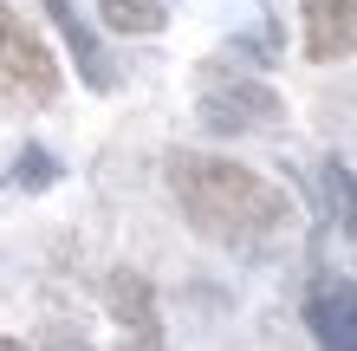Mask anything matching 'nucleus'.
<instances>
[{
    "instance_id": "4",
    "label": "nucleus",
    "mask_w": 357,
    "mask_h": 351,
    "mask_svg": "<svg viewBox=\"0 0 357 351\" xmlns=\"http://www.w3.org/2000/svg\"><path fill=\"white\" fill-rule=\"evenodd\" d=\"M202 124L215 137H241V130H260V124H280V98L266 85H227V91H208L202 98Z\"/></svg>"
},
{
    "instance_id": "7",
    "label": "nucleus",
    "mask_w": 357,
    "mask_h": 351,
    "mask_svg": "<svg viewBox=\"0 0 357 351\" xmlns=\"http://www.w3.org/2000/svg\"><path fill=\"white\" fill-rule=\"evenodd\" d=\"M104 306H111V319L123 325V338L162 332V325H156V293H150V280L130 274V267H117V274L104 280Z\"/></svg>"
},
{
    "instance_id": "10",
    "label": "nucleus",
    "mask_w": 357,
    "mask_h": 351,
    "mask_svg": "<svg viewBox=\"0 0 357 351\" xmlns=\"http://www.w3.org/2000/svg\"><path fill=\"white\" fill-rule=\"evenodd\" d=\"M331 195H338V215H344V228H351V241H357V182L331 163Z\"/></svg>"
},
{
    "instance_id": "9",
    "label": "nucleus",
    "mask_w": 357,
    "mask_h": 351,
    "mask_svg": "<svg viewBox=\"0 0 357 351\" xmlns=\"http://www.w3.org/2000/svg\"><path fill=\"white\" fill-rule=\"evenodd\" d=\"M13 182H20V189H52V182H59V163L39 150V143H26V156L13 163Z\"/></svg>"
},
{
    "instance_id": "6",
    "label": "nucleus",
    "mask_w": 357,
    "mask_h": 351,
    "mask_svg": "<svg viewBox=\"0 0 357 351\" xmlns=\"http://www.w3.org/2000/svg\"><path fill=\"white\" fill-rule=\"evenodd\" d=\"M39 7L52 13L59 39L72 46V59H78V78H85L91 91H111V85H117V66H111V52L98 46V33L85 27V20H78V7H72V0H39Z\"/></svg>"
},
{
    "instance_id": "8",
    "label": "nucleus",
    "mask_w": 357,
    "mask_h": 351,
    "mask_svg": "<svg viewBox=\"0 0 357 351\" xmlns=\"http://www.w3.org/2000/svg\"><path fill=\"white\" fill-rule=\"evenodd\" d=\"M111 33H162V7L156 0H98Z\"/></svg>"
},
{
    "instance_id": "2",
    "label": "nucleus",
    "mask_w": 357,
    "mask_h": 351,
    "mask_svg": "<svg viewBox=\"0 0 357 351\" xmlns=\"http://www.w3.org/2000/svg\"><path fill=\"white\" fill-rule=\"evenodd\" d=\"M59 98V59L39 46V33L13 7H0V105L7 111H39Z\"/></svg>"
},
{
    "instance_id": "11",
    "label": "nucleus",
    "mask_w": 357,
    "mask_h": 351,
    "mask_svg": "<svg viewBox=\"0 0 357 351\" xmlns=\"http://www.w3.org/2000/svg\"><path fill=\"white\" fill-rule=\"evenodd\" d=\"M117 351H162V332H137V338H123Z\"/></svg>"
},
{
    "instance_id": "3",
    "label": "nucleus",
    "mask_w": 357,
    "mask_h": 351,
    "mask_svg": "<svg viewBox=\"0 0 357 351\" xmlns=\"http://www.w3.org/2000/svg\"><path fill=\"white\" fill-rule=\"evenodd\" d=\"M305 325L319 332L325 351H357V280L319 274L305 293Z\"/></svg>"
},
{
    "instance_id": "1",
    "label": "nucleus",
    "mask_w": 357,
    "mask_h": 351,
    "mask_svg": "<svg viewBox=\"0 0 357 351\" xmlns=\"http://www.w3.org/2000/svg\"><path fill=\"white\" fill-rule=\"evenodd\" d=\"M169 195L188 215V228L227 247H254L286 221V195L273 189L266 176H254L247 163L227 156H202V150H176L169 156Z\"/></svg>"
},
{
    "instance_id": "5",
    "label": "nucleus",
    "mask_w": 357,
    "mask_h": 351,
    "mask_svg": "<svg viewBox=\"0 0 357 351\" xmlns=\"http://www.w3.org/2000/svg\"><path fill=\"white\" fill-rule=\"evenodd\" d=\"M305 59H351L357 52V0H305Z\"/></svg>"
},
{
    "instance_id": "12",
    "label": "nucleus",
    "mask_w": 357,
    "mask_h": 351,
    "mask_svg": "<svg viewBox=\"0 0 357 351\" xmlns=\"http://www.w3.org/2000/svg\"><path fill=\"white\" fill-rule=\"evenodd\" d=\"M0 351H26V345H13V338H0Z\"/></svg>"
}]
</instances>
